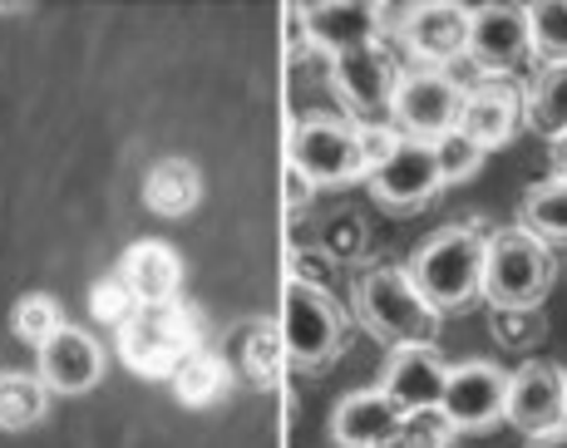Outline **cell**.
<instances>
[{
  "label": "cell",
  "instance_id": "1",
  "mask_svg": "<svg viewBox=\"0 0 567 448\" xmlns=\"http://www.w3.org/2000/svg\"><path fill=\"white\" fill-rule=\"evenodd\" d=\"M484 247L488 232L478 222H460L434 232L430 242L410 257V281L424 301H430L434 315L444 311H464L468 301L484 291Z\"/></svg>",
  "mask_w": 567,
  "mask_h": 448
},
{
  "label": "cell",
  "instance_id": "2",
  "mask_svg": "<svg viewBox=\"0 0 567 448\" xmlns=\"http://www.w3.org/2000/svg\"><path fill=\"white\" fill-rule=\"evenodd\" d=\"M351 305L355 321L365 325L375 341L405 350V345H434L440 335V315L430 311V301L414 291L405 267H370L351 281Z\"/></svg>",
  "mask_w": 567,
  "mask_h": 448
},
{
  "label": "cell",
  "instance_id": "3",
  "mask_svg": "<svg viewBox=\"0 0 567 448\" xmlns=\"http://www.w3.org/2000/svg\"><path fill=\"white\" fill-rule=\"evenodd\" d=\"M118 360L144 379H168L193 350H203V325L188 301L138 305L124 325L114 331Z\"/></svg>",
  "mask_w": 567,
  "mask_h": 448
},
{
  "label": "cell",
  "instance_id": "4",
  "mask_svg": "<svg viewBox=\"0 0 567 448\" xmlns=\"http://www.w3.org/2000/svg\"><path fill=\"white\" fill-rule=\"evenodd\" d=\"M281 341H287V365L307 375L331 369L346 350V311L326 286L291 277L281 291Z\"/></svg>",
  "mask_w": 567,
  "mask_h": 448
},
{
  "label": "cell",
  "instance_id": "5",
  "mask_svg": "<svg viewBox=\"0 0 567 448\" xmlns=\"http://www.w3.org/2000/svg\"><path fill=\"white\" fill-rule=\"evenodd\" d=\"M553 286V251L523 227H498L484 247V301L494 311L538 305Z\"/></svg>",
  "mask_w": 567,
  "mask_h": 448
},
{
  "label": "cell",
  "instance_id": "6",
  "mask_svg": "<svg viewBox=\"0 0 567 448\" xmlns=\"http://www.w3.org/2000/svg\"><path fill=\"white\" fill-rule=\"evenodd\" d=\"M287 163L307 173L311 188H336V183L365 178V148H361V124L336 114H307L291 124Z\"/></svg>",
  "mask_w": 567,
  "mask_h": 448
},
{
  "label": "cell",
  "instance_id": "7",
  "mask_svg": "<svg viewBox=\"0 0 567 448\" xmlns=\"http://www.w3.org/2000/svg\"><path fill=\"white\" fill-rule=\"evenodd\" d=\"M464 114V90L454 84V74L444 70H405L395 84V100H390V124L405 138H420V144H440L444 134L460 128Z\"/></svg>",
  "mask_w": 567,
  "mask_h": 448
},
{
  "label": "cell",
  "instance_id": "8",
  "mask_svg": "<svg viewBox=\"0 0 567 448\" xmlns=\"http://www.w3.org/2000/svg\"><path fill=\"white\" fill-rule=\"evenodd\" d=\"M508 369H498L494 360H464L450 369L440 414L454 424V434H488L498 429V419L508 414Z\"/></svg>",
  "mask_w": 567,
  "mask_h": 448
},
{
  "label": "cell",
  "instance_id": "9",
  "mask_svg": "<svg viewBox=\"0 0 567 448\" xmlns=\"http://www.w3.org/2000/svg\"><path fill=\"white\" fill-rule=\"evenodd\" d=\"M365 178H370V198L380 207H390V212H420L444 188L440 163H434V144H420V138H400L390 148V158L375 163Z\"/></svg>",
  "mask_w": 567,
  "mask_h": 448
},
{
  "label": "cell",
  "instance_id": "10",
  "mask_svg": "<svg viewBox=\"0 0 567 448\" xmlns=\"http://www.w3.org/2000/svg\"><path fill=\"white\" fill-rule=\"evenodd\" d=\"M464 54L484 74H514L533 54L528 40V10L523 6H478L468 10V45Z\"/></svg>",
  "mask_w": 567,
  "mask_h": 448
},
{
  "label": "cell",
  "instance_id": "11",
  "mask_svg": "<svg viewBox=\"0 0 567 448\" xmlns=\"http://www.w3.org/2000/svg\"><path fill=\"white\" fill-rule=\"evenodd\" d=\"M223 360L233 369L237 385L247 389H277L287 375V341H281V321L271 315H252V321H237L223 335Z\"/></svg>",
  "mask_w": 567,
  "mask_h": 448
},
{
  "label": "cell",
  "instance_id": "12",
  "mask_svg": "<svg viewBox=\"0 0 567 448\" xmlns=\"http://www.w3.org/2000/svg\"><path fill=\"white\" fill-rule=\"evenodd\" d=\"M331 84H336V94H341V104L351 108L361 124H375V114H385L390 100H395L400 70L380 45H365V50H351V54H336Z\"/></svg>",
  "mask_w": 567,
  "mask_h": 448
},
{
  "label": "cell",
  "instance_id": "13",
  "mask_svg": "<svg viewBox=\"0 0 567 448\" xmlns=\"http://www.w3.org/2000/svg\"><path fill=\"white\" fill-rule=\"evenodd\" d=\"M400 45H405L424 70H444L460 60L468 45V10L450 6V0H424L400 15Z\"/></svg>",
  "mask_w": 567,
  "mask_h": 448
},
{
  "label": "cell",
  "instance_id": "14",
  "mask_svg": "<svg viewBox=\"0 0 567 448\" xmlns=\"http://www.w3.org/2000/svg\"><path fill=\"white\" fill-rule=\"evenodd\" d=\"M504 419L528 434V439L567 424V375H563V365L528 360V365L508 379V414Z\"/></svg>",
  "mask_w": 567,
  "mask_h": 448
},
{
  "label": "cell",
  "instance_id": "15",
  "mask_svg": "<svg viewBox=\"0 0 567 448\" xmlns=\"http://www.w3.org/2000/svg\"><path fill=\"white\" fill-rule=\"evenodd\" d=\"M444 385H450V365L434 355V345H405L390 350L385 375H380V395L405 414L440 409Z\"/></svg>",
  "mask_w": 567,
  "mask_h": 448
},
{
  "label": "cell",
  "instance_id": "16",
  "mask_svg": "<svg viewBox=\"0 0 567 448\" xmlns=\"http://www.w3.org/2000/svg\"><path fill=\"white\" fill-rule=\"evenodd\" d=\"M40 379H45L50 395H84V389L100 385L104 375V350L90 331H74L64 325L50 345H40Z\"/></svg>",
  "mask_w": 567,
  "mask_h": 448
},
{
  "label": "cell",
  "instance_id": "17",
  "mask_svg": "<svg viewBox=\"0 0 567 448\" xmlns=\"http://www.w3.org/2000/svg\"><path fill=\"white\" fill-rule=\"evenodd\" d=\"M301 20H307V35L316 50L351 54L365 45H380V20H385V6H351V0H326V6H301Z\"/></svg>",
  "mask_w": 567,
  "mask_h": 448
},
{
  "label": "cell",
  "instance_id": "18",
  "mask_svg": "<svg viewBox=\"0 0 567 448\" xmlns=\"http://www.w3.org/2000/svg\"><path fill=\"white\" fill-rule=\"evenodd\" d=\"M518 118H523V94L508 80H484L464 94L460 128L488 153V148H504L518 134Z\"/></svg>",
  "mask_w": 567,
  "mask_h": 448
},
{
  "label": "cell",
  "instance_id": "19",
  "mask_svg": "<svg viewBox=\"0 0 567 448\" xmlns=\"http://www.w3.org/2000/svg\"><path fill=\"white\" fill-rule=\"evenodd\" d=\"M405 424V409H395L380 389H355L336 404L331 439L336 448H385Z\"/></svg>",
  "mask_w": 567,
  "mask_h": 448
},
{
  "label": "cell",
  "instance_id": "20",
  "mask_svg": "<svg viewBox=\"0 0 567 448\" xmlns=\"http://www.w3.org/2000/svg\"><path fill=\"white\" fill-rule=\"evenodd\" d=\"M114 277L128 286V296L138 305H163V301H178L183 286V257L168 242H134L118 257Z\"/></svg>",
  "mask_w": 567,
  "mask_h": 448
},
{
  "label": "cell",
  "instance_id": "21",
  "mask_svg": "<svg viewBox=\"0 0 567 448\" xmlns=\"http://www.w3.org/2000/svg\"><path fill=\"white\" fill-rule=\"evenodd\" d=\"M144 202L158 217H188L203 202V173L188 158H158L144 178Z\"/></svg>",
  "mask_w": 567,
  "mask_h": 448
},
{
  "label": "cell",
  "instance_id": "22",
  "mask_svg": "<svg viewBox=\"0 0 567 448\" xmlns=\"http://www.w3.org/2000/svg\"><path fill=\"white\" fill-rule=\"evenodd\" d=\"M168 385H173V395H178V404H188V409H213V404H223L233 395L237 379H233V369H227L223 355L193 350V355L168 375Z\"/></svg>",
  "mask_w": 567,
  "mask_h": 448
},
{
  "label": "cell",
  "instance_id": "23",
  "mask_svg": "<svg viewBox=\"0 0 567 448\" xmlns=\"http://www.w3.org/2000/svg\"><path fill=\"white\" fill-rule=\"evenodd\" d=\"M50 409V389L35 369H0V429H35Z\"/></svg>",
  "mask_w": 567,
  "mask_h": 448
},
{
  "label": "cell",
  "instance_id": "24",
  "mask_svg": "<svg viewBox=\"0 0 567 448\" xmlns=\"http://www.w3.org/2000/svg\"><path fill=\"white\" fill-rule=\"evenodd\" d=\"M523 118H528V128L543 138L567 134V64H543L528 100H523Z\"/></svg>",
  "mask_w": 567,
  "mask_h": 448
},
{
  "label": "cell",
  "instance_id": "25",
  "mask_svg": "<svg viewBox=\"0 0 567 448\" xmlns=\"http://www.w3.org/2000/svg\"><path fill=\"white\" fill-rule=\"evenodd\" d=\"M523 232H533L543 247L563 242L567 247V183L563 178H548L523 198Z\"/></svg>",
  "mask_w": 567,
  "mask_h": 448
},
{
  "label": "cell",
  "instance_id": "26",
  "mask_svg": "<svg viewBox=\"0 0 567 448\" xmlns=\"http://www.w3.org/2000/svg\"><path fill=\"white\" fill-rule=\"evenodd\" d=\"M528 40L543 64H567V0L528 6Z\"/></svg>",
  "mask_w": 567,
  "mask_h": 448
},
{
  "label": "cell",
  "instance_id": "27",
  "mask_svg": "<svg viewBox=\"0 0 567 448\" xmlns=\"http://www.w3.org/2000/svg\"><path fill=\"white\" fill-rule=\"evenodd\" d=\"M60 331H64V311L50 291H30V296H20V305H16V335L20 341L40 350V345H50Z\"/></svg>",
  "mask_w": 567,
  "mask_h": 448
},
{
  "label": "cell",
  "instance_id": "28",
  "mask_svg": "<svg viewBox=\"0 0 567 448\" xmlns=\"http://www.w3.org/2000/svg\"><path fill=\"white\" fill-rule=\"evenodd\" d=\"M488 331L504 350H533L548 335V321H543L538 305H523V311H488Z\"/></svg>",
  "mask_w": 567,
  "mask_h": 448
},
{
  "label": "cell",
  "instance_id": "29",
  "mask_svg": "<svg viewBox=\"0 0 567 448\" xmlns=\"http://www.w3.org/2000/svg\"><path fill=\"white\" fill-rule=\"evenodd\" d=\"M434 163H440V178H444V188H450V183L474 178L478 163H484V148H478L464 128H454V134H444L440 144H434Z\"/></svg>",
  "mask_w": 567,
  "mask_h": 448
},
{
  "label": "cell",
  "instance_id": "30",
  "mask_svg": "<svg viewBox=\"0 0 567 448\" xmlns=\"http://www.w3.org/2000/svg\"><path fill=\"white\" fill-rule=\"evenodd\" d=\"M385 448H454V424L444 419L440 409H424V414H405L400 434Z\"/></svg>",
  "mask_w": 567,
  "mask_h": 448
},
{
  "label": "cell",
  "instance_id": "31",
  "mask_svg": "<svg viewBox=\"0 0 567 448\" xmlns=\"http://www.w3.org/2000/svg\"><path fill=\"white\" fill-rule=\"evenodd\" d=\"M90 311H94V321H104V325H114V331H118V325H124L128 315L138 311V301L128 296V286L114 277V271H109L104 281H94V291H90Z\"/></svg>",
  "mask_w": 567,
  "mask_h": 448
},
{
  "label": "cell",
  "instance_id": "32",
  "mask_svg": "<svg viewBox=\"0 0 567 448\" xmlns=\"http://www.w3.org/2000/svg\"><path fill=\"white\" fill-rule=\"evenodd\" d=\"M281 198H287V212H307V202H311V178L297 173L291 163H287V178H281Z\"/></svg>",
  "mask_w": 567,
  "mask_h": 448
},
{
  "label": "cell",
  "instance_id": "33",
  "mask_svg": "<svg viewBox=\"0 0 567 448\" xmlns=\"http://www.w3.org/2000/svg\"><path fill=\"white\" fill-rule=\"evenodd\" d=\"M287 25H291V30H287V54H291V60H301V54L311 50V35H307V20H301V6L287 15Z\"/></svg>",
  "mask_w": 567,
  "mask_h": 448
},
{
  "label": "cell",
  "instance_id": "34",
  "mask_svg": "<svg viewBox=\"0 0 567 448\" xmlns=\"http://www.w3.org/2000/svg\"><path fill=\"white\" fill-rule=\"evenodd\" d=\"M523 448H567V424H558V429H548V434H533Z\"/></svg>",
  "mask_w": 567,
  "mask_h": 448
},
{
  "label": "cell",
  "instance_id": "35",
  "mask_svg": "<svg viewBox=\"0 0 567 448\" xmlns=\"http://www.w3.org/2000/svg\"><path fill=\"white\" fill-rule=\"evenodd\" d=\"M548 158H553V178H563V183H567V134H563V138H553V153H548Z\"/></svg>",
  "mask_w": 567,
  "mask_h": 448
},
{
  "label": "cell",
  "instance_id": "36",
  "mask_svg": "<svg viewBox=\"0 0 567 448\" xmlns=\"http://www.w3.org/2000/svg\"><path fill=\"white\" fill-rule=\"evenodd\" d=\"M563 375H567V369H563Z\"/></svg>",
  "mask_w": 567,
  "mask_h": 448
}]
</instances>
